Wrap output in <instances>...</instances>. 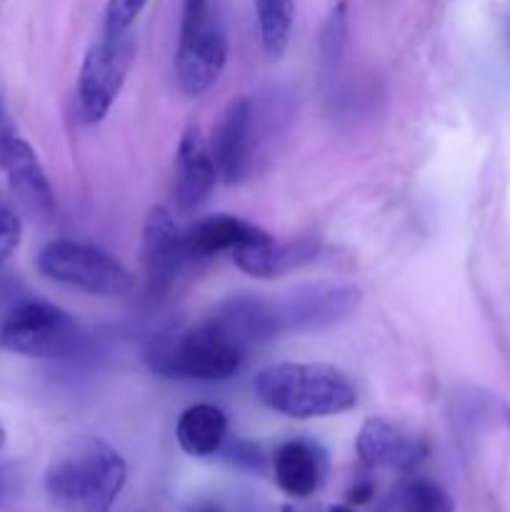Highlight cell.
Wrapping results in <instances>:
<instances>
[{
  "label": "cell",
  "instance_id": "e0dca14e",
  "mask_svg": "<svg viewBox=\"0 0 510 512\" xmlns=\"http://www.w3.org/2000/svg\"><path fill=\"white\" fill-rule=\"evenodd\" d=\"M225 435H228V418L218 405L210 403L190 405L175 425L180 450L193 458H208L218 453L225 443Z\"/></svg>",
  "mask_w": 510,
  "mask_h": 512
},
{
  "label": "cell",
  "instance_id": "8992f818",
  "mask_svg": "<svg viewBox=\"0 0 510 512\" xmlns=\"http://www.w3.org/2000/svg\"><path fill=\"white\" fill-rule=\"evenodd\" d=\"M133 63L135 38L130 33L103 35L90 45L78 73V108L85 123H100L110 113Z\"/></svg>",
  "mask_w": 510,
  "mask_h": 512
},
{
  "label": "cell",
  "instance_id": "9c48e42d",
  "mask_svg": "<svg viewBox=\"0 0 510 512\" xmlns=\"http://www.w3.org/2000/svg\"><path fill=\"white\" fill-rule=\"evenodd\" d=\"M215 168L225 183H243L253 165V100L240 95L225 105L210 140Z\"/></svg>",
  "mask_w": 510,
  "mask_h": 512
},
{
  "label": "cell",
  "instance_id": "d4e9b609",
  "mask_svg": "<svg viewBox=\"0 0 510 512\" xmlns=\"http://www.w3.org/2000/svg\"><path fill=\"white\" fill-rule=\"evenodd\" d=\"M10 135H15V130H13V125H10L8 113H5L3 103H0V145H3L5 140L10 138Z\"/></svg>",
  "mask_w": 510,
  "mask_h": 512
},
{
  "label": "cell",
  "instance_id": "484cf974",
  "mask_svg": "<svg viewBox=\"0 0 510 512\" xmlns=\"http://www.w3.org/2000/svg\"><path fill=\"white\" fill-rule=\"evenodd\" d=\"M283 512H330V505H285Z\"/></svg>",
  "mask_w": 510,
  "mask_h": 512
},
{
  "label": "cell",
  "instance_id": "ffe728a7",
  "mask_svg": "<svg viewBox=\"0 0 510 512\" xmlns=\"http://www.w3.org/2000/svg\"><path fill=\"white\" fill-rule=\"evenodd\" d=\"M345 38H348V3L340 0L333 10H330L328 20H325L323 35H320V50H323V60L335 63L345 48Z\"/></svg>",
  "mask_w": 510,
  "mask_h": 512
},
{
  "label": "cell",
  "instance_id": "83f0119b",
  "mask_svg": "<svg viewBox=\"0 0 510 512\" xmlns=\"http://www.w3.org/2000/svg\"><path fill=\"white\" fill-rule=\"evenodd\" d=\"M3 445H5V428L0 425V448H3Z\"/></svg>",
  "mask_w": 510,
  "mask_h": 512
},
{
  "label": "cell",
  "instance_id": "44dd1931",
  "mask_svg": "<svg viewBox=\"0 0 510 512\" xmlns=\"http://www.w3.org/2000/svg\"><path fill=\"white\" fill-rule=\"evenodd\" d=\"M148 0H108L103 18V35H125L130 33L138 15L143 13Z\"/></svg>",
  "mask_w": 510,
  "mask_h": 512
},
{
  "label": "cell",
  "instance_id": "4fadbf2b",
  "mask_svg": "<svg viewBox=\"0 0 510 512\" xmlns=\"http://www.w3.org/2000/svg\"><path fill=\"white\" fill-rule=\"evenodd\" d=\"M0 168L5 170L13 193L28 205L35 213L48 218L55 210V195L50 188V180L45 175L43 163H40L38 153L30 148L18 135H10L3 145H0Z\"/></svg>",
  "mask_w": 510,
  "mask_h": 512
},
{
  "label": "cell",
  "instance_id": "8fae6325",
  "mask_svg": "<svg viewBox=\"0 0 510 512\" xmlns=\"http://www.w3.org/2000/svg\"><path fill=\"white\" fill-rule=\"evenodd\" d=\"M220 175L215 168L210 143L198 125H188L180 135L175 153V200L180 210H195L210 198Z\"/></svg>",
  "mask_w": 510,
  "mask_h": 512
},
{
  "label": "cell",
  "instance_id": "2e32d148",
  "mask_svg": "<svg viewBox=\"0 0 510 512\" xmlns=\"http://www.w3.org/2000/svg\"><path fill=\"white\" fill-rule=\"evenodd\" d=\"M328 473L325 453L308 440H288L273 455V475L278 488L295 500L318 493Z\"/></svg>",
  "mask_w": 510,
  "mask_h": 512
},
{
  "label": "cell",
  "instance_id": "52a82bcc",
  "mask_svg": "<svg viewBox=\"0 0 510 512\" xmlns=\"http://www.w3.org/2000/svg\"><path fill=\"white\" fill-rule=\"evenodd\" d=\"M228 63V38L213 18L180 25L178 53H175V78L178 88L190 98L208 93L218 83Z\"/></svg>",
  "mask_w": 510,
  "mask_h": 512
},
{
  "label": "cell",
  "instance_id": "9a60e30c",
  "mask_svg": "<svg viewBox=\"0 0 510 512\" xmlns=\"http://www.w3.org/2000/svg\"><path fill=\"white\" fill-rule=\"evenodd\" d=\"M320 240L315 235H303L298 240H268L263 245H248V248L233 250V260L245 275L260 280L283 278L293 270L303 268L310 260L318 258Z\"/></svg>",
  "mask_w": 510,
  "mask_h": 512
},
{
  "label": "cell",
  "instance_id": "ac0fdd59",
  "mask_svg": "<svg viewBox=\"0 0 510 512\" xmlns=\"http://www.w3.org/2000/svg\"><path fill=\"white\" fill-rule=\"evenodd\" d=\"M295 0H255V18H258L260 43L265 53L278 58L285 53L293 30Z\"/></svg>",
  "mask_w": 510,
  "mask_h": 512
},
{
  "label": "cell",
  "instance_id": "277c9868",
  "mask_svg": "<svg viewBox=\"0 0 510 512\" xmlns=\"http://www.w3.org/2000/svg\"><path fill=\"white\" fill-rule=\"evenodd\" d=\"M38 270L48 280L90 295H125L133 285L128 268L108 250L78 240H50L38 253Z\"/></svg>",
  "mask_w": 510,
  "mask_h": 512
},
{
  "label": "cell",
  "instance_id": "30bf717a",
  "mask_svg": "<svg viewBox=\"0 0 510 512\" xmlns=\"http://www.w3.org/2000/svg\"><path fill=\"white\" fill-rule=\"evenodd\" d=\"M143 265L153 293L168 288L183 263L188 260L183 243V230L175 223L173 213L165 205H153L143 223Z\"/></svg>",
  "mask_w": 510,
  "mask_h": 512
},
{
  "label": "cell",
  "instance_id": "7c38bea8",
  "mask_svg": "<svg viewBox=\"0 0 510 512\" xmlns=\"http://www.w3.org/2000/svg\"><path fill=\"white\" fill-rule=\"evenodd\" d=\"M358 458L370 468L413 470L428 455V448L420 438L403 433L385 418L365 420L355 440Z\"/></svg>",
  "mask_w": 510,
  "mask_h": 512
},
{
  "label": "cell",
  "instance_id": "4316f807",
  "mask_svg": "<svg viewBox=\"0 0 510 512\" xmlns=\"http://www.w3.org/2000/svg\"><path fill=\"white\" fill-rule=\"evenodd\" d=\"M330 512H355V510L348 508V505H330Z\"/></svg>",
  "mask_w": 510,
  "mask_h": 512
},
{
  "label": "cell",
  "instance_id": "5bb4252c",
  "mask_svg": "<svg viewBox=\"0 0 510 512\" xmlns=\"http://www.w3.org/2000/svg\"><path fill=\"white\" fill-rule=\"evenodd\" d=\"M268 240H273L268 230L258 228L243 218H235V215H210V218L198 220L188 230H183L188 260L213 258L225 250L233 253V250L248 248V245H263Z\"/></svg>",
  "mask_w": 510,
  "mask_h": 512
},
{
  "label": "cell",
  "instance_id": "ba28073f",
  "mask_svg": "<svg viewBox=\"0 0 510 512\" xmlns=\"http://www.w3.org/2000/svg\"><path fill=\"white\" fill-rule=\"evenodd\" d=\"M358 303L360 290L353 285H308L275 300V310L283 333H313L343 323L355 313Z\"/></svg>",
  "mask_w": 510,
  "mask_h": 512
},
{
  "label": "cell",
  "instance_id": "3957f363",
  "mask_svg": "<svg viewBox=\"0 0 510 512\" xmlns=\"http://www.w3.org/2000/svg\"><path fill=\"white\" fill-rule=\"evenodd\" d=\"M245 350L238 335L213 315L205 323L153 340L145 360L163 378L215 383L233 378L243 368Z\"/></svg>",
  "mask_w": 510,
  "mask_h": 512
},
{
  "label": "cell",
  "instance_id": "5b68a950",
  "mask_svg": "<svg viewBox=\"0 0 510 512\" xmlns=\"http://www.w3.org/2000/svg\"><path fill=\"white\" fill-rule=\"evenodd\" d=\"M78 340V323L63 308L40 300L18 305L0 323V348L25 358H63Z\"/></svg>",
  "mask_w": 510,
  "mask_h": 512
},
{
  "label": "cell",
  "instance_id": "d6986e66",
  "mask_svg": "<svg viewBox=\"0 0 510 512\" xmlns=\"http://www.w3.org/2000/svg\"><path fill=\"white\" fill-rule=\"evenodd\" d=\"M400 512H453L455 503L438 483L428 478H415L400 490Z\"/></svg>",
  "mask_w": 510,
  "mask_h": 512
},
{
  "label": "cell",
  "instance_id": "f1b7e54d",
  "mask_svg": "<svg viewBox=\"0 0 510 512\" xmlns=\"http://www.w3.org/2000/svg\"><path fill=\"white\" fill-rule=\"evenodd\" d=\"M505 423H508V428H510V408H505Z\"/></svg>",
  "mask_w": 510,
  "mask_h": 512
},
{
  "label": "cell",
  "instance_id": "7a4b0ae2",
  "mask_svg": "<svg viewBox=\"0 0 510 512\" xmlns=\"http://www.w3.org/2000/svg\"><path fill=\"white\" fill-rule=\"evenodd\" d=\"M265 408L293 420L333 418L358 405L348 375L325 363H275L260 370L253 383Z\"/></svg>",
  "mask_w": 510,
  "mask_h": 512
},
{
  "label": "cell",
  "instance_id": "603a6c76",
  "mask_svg": "<svg viewBox=\"0 0 510 512\" xmlns=\"http://www.w3.org/2000/svg\"><path fill=\"white\" fill-rule=\"evenodd\" d=\"M210 0H183V20L180 25L198 23V20L208 18L210 15Z\"/></svg>",
  "mask_w": 510,
  "mask_h": 512
},
{
  "label": "cell",
  "instance_id": "7402d4cb",
  "mask_svg": "<svg viewBox=\"0 0 510 512\" xmlns=\"http://www.w3.org/2000/svg\"><path fill=\"white\" fill-rule=\"evenodd\" d=\"M20 235H23V225L15 210L10 205L0 203V265L18 250Z\"/></svg>",
  "mask_w": 510,
  "mask_h": 512
},
{
  "label": "cell",
  "instance_id": "6da1fadb",
  "mask_svg": "<svg viewBox=\"0 0 510 512\" xmlns=\"http://www.w3.org/2000/svg\"><path fill=\"white\" fill-rule=\"evenodd\" d=\"M128 480L123 455L105 440L65 445L45 470V493L60 512H110Z\"/></svg>",
  "mask_w": 510,
  "mask_h": 512
},
{
  "label": "cell",
  "instance_id": "cb8c5ba5",
  "mask_svg": "<svg viewBox=\"0 0 510 512\" xmlns=\"http://www.w3.org/2000/svg\"><path fill=\"white\" fill-rule=\"evenodd\" d=\"M370 498H373V485H370V483H360V485H355L353 490H350L348 503L350 505H365Z\"/></svg>",
  "mask_w": 510,
  "mask_h": 512
}]
</instances>
